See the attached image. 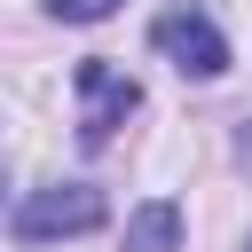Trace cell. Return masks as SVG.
Listing matches in <instances>:
<instances>
[{"label":"cell","mask_w":252,"mask_h":252,"mask_svg":"<svg viewBox=\"0 0 252 252\" xmlns=\"http://www.w3.org/2000/svg\"><path fill=\"white\" fill-rule=\"evenodd\" d=\"M102 189H87V181H63V189H32L24 205H16V244H47V236H87V228H102Z\"/></svg>","instance_id":"cell-1"},{"label":"cell","mask_w":252,"mask_h":252,"mask_svg":"<svg viewBox=\"0 0 252 252\" xmlns=\"http://www.w3.org/2000/svg\"><path fill=\"white\" fill-rule=\"evenodd\" d=\"M150 47H158L181 79H220V71H228V39H220L197 8H165V16L150 24Z\"/></svg>","instance_id":"cell-2"},{"label":"cell","mask_w":252,"mask_h":252,"mask_svg":"<svg viewBox=\"0 0 252 252\" xmlns=\"http://www.w3.org/2000/svg\"><path fill=\"white\" fill-rule=\"evenodd\" d=\"M134 102H142V87H134L118 63H79V142H87V150H102V142L134 118Z\"/></svg>","instance_id":"cell-3"},{"label":"cell","mask_w":252,"mask_h":252,"mask_svg":"<svg viewBox=\"0 0 252 252\" xmlns=\"http://www.w3.org/2000/svg\"><path fill=\"white\" fill-rule=\"evenodd\" d=\"M126 252H181V213L158 197V205H142L134 220H126Z\"/></svg>","instance_id":"cell-4"},{"label":"cell","mask_w":252,"mask_h":252,"mask_svg":"<svg viewBox=\"0 0 252 252\" xmlns=\"http://www.w3.org/2000/svg\"><path fill=\"white\" fill-rule=\"evenodd\" d=\"M47 8H55L63 24H102V16L118 8V0H47Z\"/></svg>","instance_id":"cell-5"}]
</instances>
